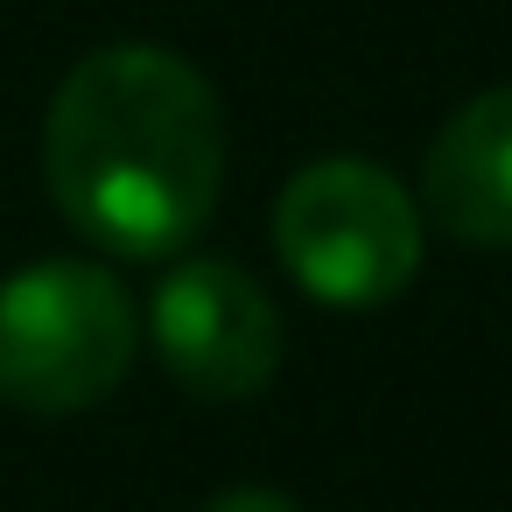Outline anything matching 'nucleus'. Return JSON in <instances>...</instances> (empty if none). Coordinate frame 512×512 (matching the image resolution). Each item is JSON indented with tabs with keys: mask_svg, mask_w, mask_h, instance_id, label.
<instances>
[{
	"mask_svg": "<svg viewBox=\"0 0 512 512\" xmlns=\"http://www.w3.org/2000/svg\"><path fill=\"white\" fill-rule=\"evenodd\" d=\"M421 204L449 239L477 253L512 246V85L463 99L435 127L421 162Z\"/></svg>",
	"mask_w": 512,
	"mask_h": 512,
	"instance_id": "nucleus-5",
	"label": "nucleus"
},
{
	"mask_svg": "<svg viewBox=\"0 0 512 512\" xmlns=\"http://www.w3.org/2000/svg\"><path fill=\"white\" fill-rule=\"evenodd\" d=\"M274 253L323 309H386L421 274V204L365 155H323L274 197Z\"/></svg>",
	"mask_w": 512,
	"mask_h": 512,
	"instance_id": "nucleus-3",
	"label": "nucleus"
},
{
	"mask_svg": "<svg viewBox=\"0 0 512 512\" xmlns=\"http://www.w3.org/2000/svg\"><path fill=\"white\" fill-rule=\"evenodd\" d=\"M225 106L162 43L92 50L43 113V183L64 225L120 260L183 253L225 190Z\"/></svg>",
	"mask_w": 512,
	"mask_h": 512,
	"instance_id": "nucleus-1",
	"label": "nucleus"
},
{
	"mask_svg": "<svg viewBox=\"0 0 512 512\" xmlns=\"http://www.w3.org/2000/svg\"><path fill=\"white\" fill-rule=\"evenodd\" d=\"M197 512H302V505H295V498H281V491H267V484H232V491L204 498Z\"/></svg>",
	"mask_w": 512,
	"mask_h": 512,
	"instance_id": "nucleus-6",
	"label": "nucleus"
},
{
	"mask_svg": "<svg viewBox=\"0 0 512 512\" xmlns=\"http://www.w3.org/2000/svg\"><path fill=\"white\" fill-rule=\"evenodd\" d=\"M148 330L162 372L204 407L260 400L281 372V309L232 260L169 267V281L148 302Z\"/></svg>",
	"mask_w": 512,
	"mask_h": 512,
	"instance_id": "nucleus-4",
	"label": "nucleus"
},
{
	"mask_svg": "<svg viewBox=\"0 0 512 512\" xmlns=\"http://www.w3.org/2000/svg\"><path fill=\"white\" fill-rule=\"evenodd\" d=\"M134 372V302L99 260H36L0 281V400L64 421Z\"/></svg>",
	"mask_w": 512,
	"mask_h": 512,
	"instance_id": "nucleus-2",
	"label": "nucleus"
}]
</instances>
